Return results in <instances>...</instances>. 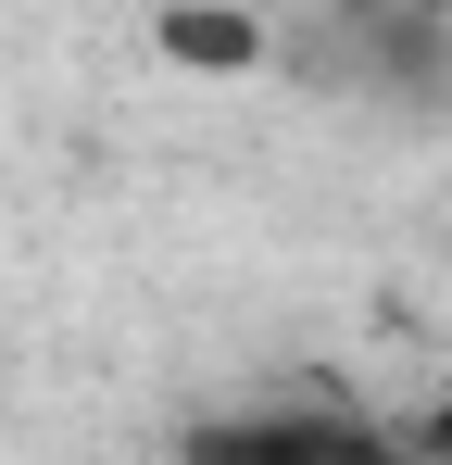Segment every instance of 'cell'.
Returning a JSON list of instances; mask_svg holds the SVG:
<instances>
[{
  "instance_id": "cell-2",
  "label": "cell",
  "mask_w": 452,
  "mask_h": 465,
  "mask_svg": "<svg viewBox=\"0 0 452 465\" xmlns=\"http://www.w3.org/2000/svg\"><path fill=\"white\" fill-rule=\"evenodd\" d=\"M151 38H163V64H189V76H251V64H264V25H251L239 0H176Z\"/></svg>"
},
{
  "instance_id": "cell-1",
  "label": "cell",
  "mask_w": 452,
  "mask_h": 465,
  "mask_svg": "<svg viewBox=\"0 0 452 465\" xmlns=\"http://www.w3.org/2000/svg\"><path fill=\"white\" fill-rule=\"evenodd\" d=\"M176 465H427V453L365 428L352 402H239V415H201Z\"/></svg>"
},
{
  "instance_id": "cell-4",
  "label": "cell",
  "mask_w": 452,
  "mask_h": 465,
  "mask_svg": "<svg viewBox=\"0 0 452 465\" xmlns=\"http://www.w3.org/2000/svg\"><path fill=\"white\" fill-rule=\"evenodd\" d=\"M415 453H427V465H452V390L427 402V428H415Z\"/></svg>"
},
{
  "instance_id": "cell-3",
  "label": "cell",
  "mask_w": 452,
  "mask_h": 465,
  "mask_svg": "<svg viewBox=\"0 0 452 465\" xmlns=\"http://www.w3.org/2000/svg\"><path fill=\"white\" fill-rule=\"evenodd\" d=\"M301 13H327V25H377V13H415V0H301Z\"/></svg>"
}]
</instances>
